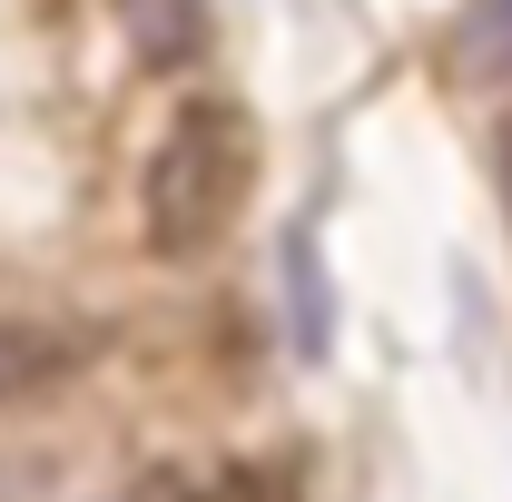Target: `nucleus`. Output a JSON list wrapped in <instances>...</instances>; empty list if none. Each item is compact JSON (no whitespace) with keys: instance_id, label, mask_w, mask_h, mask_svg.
I'll return each mask as SVG.
<instances>
[{"instance_id":"1","label":"nucleus","mask_w":512,"mask_h":502,"mask_svg":"<svg viewBox=\"0 0 512 502\" xmlns=\"http://www.w3.org/2000/svg\"><path fill=\"white\" fill-rule=\"evenodd\" d=\"M247 168H256V128L237 99H188L158 158H148V188H138V227L158 256H197L217 247L247 207Z\"/></svg>"},{"instance_id":"2","label":"nucleus","mask_w":512,"mask_h":502,"mask_svg":"<svg viewBox=\"0 0 512 502\" xmlns=\"http://www.w3.org/2000/svg\"><path fill=\"white\" fill-rule=\"evenodd\" d=\"M69 365H79V335L69 325H50V315H0V404L60 384Z\"/></svg>"},{"instance_id":"3","label":"nucleus","mask_w":512,"mask_h":502,"mask_svg":"<svg viewBox=\"0 0 512 502\" xmlns=\"http://www.w3.org/2000/svg\"><path fill=\"white\" fill-rule=\"evenodd\" d=\"M503 197H512V128H503Z\"/></svg>"},{"instance_id":"4","label":"nucleus","mask_w":512,"mask_h":502,"mask_svg":"<svg viewBox=\"0 0 512 502\" xmlns=\"http://www.w3.org/2000/svg\"><path fill=\"white\" fill-rule=\"evenodd\" d=\"M493 20H503V30H512V0H493Z\"/></svg>"}]
</instances>
